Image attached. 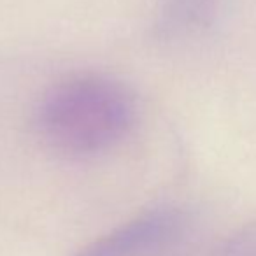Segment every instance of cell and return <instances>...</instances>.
I'll list each match as a JSON object with an SVG mask.
<instances>
[{
  "label": "cell",
  "mask_w": 256,
  "mask_h": 256,
  "mask_svg": "<svg viewBox=\"0 0 256 256\" xmlns=\"http://www.w3.org/2000/svg\"><path fill=\"white\" fill-rule=\"evenodd\" d=\"M223 0H158L153 18V37L174 44L206 32L214 22Z\"/></svg>",
  "instance_id": "obj_3"
},
{
  "label": "cell",
  "mask_w": 256,
  "mask_h": 256,
  "mask_svg": "<svg viewBox=\"0 0 256 256\" xmlns=\"http://www.w3.org/2000/svg\"><path fill=\"white\" fill-rule=\"evenodd\" d=\"M184 214L176 207H156L95 238L76 256H151L181 235Z\"/></svg>",
  "instance_id": "obj_2"
},
{
  "label": "cell",
  "mask_w": 256,
  "mask_h": 256,
  "mask_svg": "<svg viewBox=\"0 0 256 256\" xmlns=\"http://www.w3.org/2000/svg\"><path fill=\"white\" fill-rule=\"evenodd\" d=\"M134 90L116 76L72 72L42 92L34 109L40 142L65 160H90L116 150L136 128Z\"/></svg>",
  "instance_id": "obj_1"
}]
</instances>
